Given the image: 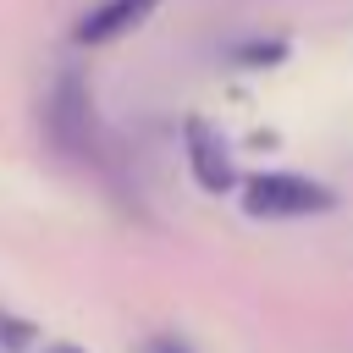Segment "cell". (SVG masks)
I'll list each match as a JSON object with an SVG mask.
<instances>
[{
    "mask_svg": "<svg viewBox=\"0 0 353 353\" xmlns=\"http://www.w3.org/2000/svg\"><path fill=\"white\" fill-rule=\"evenodd\" d=\"M138 353H193V342L188 336H176V331H154V336H143V347Z\"/></svg>",
    "mask_w": 353,
    "mask_h": 353,
    "instance_id": "52a82bcc",
    "label": "cell"
},
{
    "mask_svg": "<svg viewBox=\"0 0 353 353\" xmlns=\"http://www.w3.org/2000/svg\"><path fill=\"white\" fill-rule=\"evenodd\" d=\"M232 61L248 66V72L281 66V61H287V39H243V44H232Z\"/></svg>",
    "mask_w": 353,
    "mask_h": 353,
    "instance_id": "5b68a950",
    "label": "cell"
},
{
    "mask_svg": "<svg viewBox=\"0 0 353 353\" xmlns=\"http://www.w3.org/2000/svg\"><path fill=\"white\" fill-rule=\"evenodd\" d=\"M33 331H39L33 320H22V314L0 309V347H11V353H17V347H28V342H33Z\"/></svg>",
    "mask_w": 353,
    "mask_h": 353,
    "instance_id": "8992f818",
    "label": "cell"
},
{
    "mask_svg": "<svg viewBox=\"0 0 353 353\" xmlns=\"http://www.w3.org/2000/svg\"><path fill=\"white\" fill-rule=\"evenodd\" d=\"M160 6H165V0H99V6L72 28V39H77V44H110V39L132 33V28H143Z\"/></svg>",
    "mask_w": 353,
    "mask_h": 353,
    "instance_id": "277c9868",
    "label": "cell"
},
{
    "mask_svg": "<svg viewBox=\"0 0 353 353\" xmlns=\"http://www.w3.org/2000/svg\"><path fill=\"white\" fill-rule=\"evenodd\" d=\"M182 149H188V171L204 193H232L237 188V171H232V149L221 138V127H210L204 116H182Z\"/></svg>",
    "mask_w": 353,
    "mask_h": 353,
    "instance_id": "3957f363",
    "label": "cell"
},
{
    "mask_svg": "<svg viewBox=\"0 0 353 353\" xmlns=\"http://www.w3.org/2000/svg\"><path fill=\"white\" fill-rule=\"evenodd\" d=\"M44 353H88V347H77V342H50Z\"/></svg>",
    "mask_w": 353,
    "mask_h": 353,
    "instance_id": "ba28073f",
    "label": "cell"
},
{
    "mask_svg": "<svg viewBox=\"0 0 353 353\" xmlns=\"http://www.w3.org/2000/svg\"><path fill=\"white\" fill-rule=\"evenodd\" d=\"M44 132L66 160H99V116H94V88L77 66H61L44 99Z\"/></svg>",
    "mask_w": 353,
    "mask_h": 353,
    "instance_id": "6da1fadb",
    "label": "cell"
},
{
    "mask_svg": "<svg viewBox=\"0 0 353 353\" xmlns=\"http://www.w3.org/2000/svg\"><path fill=\"white\" fill-rule=\"evenodd\" d=\"M243 210L254 221H303V215H331L336 193L303 171H259L243 182Z\"/></svg>",
    "mask_w": 353,
    "mask_h": 353,
    "instance_id": "7a4b0ae2",
    "label": "cell"
}]
</instances>
